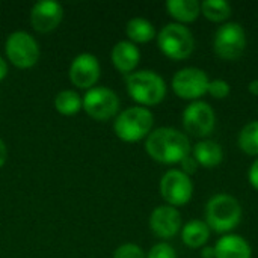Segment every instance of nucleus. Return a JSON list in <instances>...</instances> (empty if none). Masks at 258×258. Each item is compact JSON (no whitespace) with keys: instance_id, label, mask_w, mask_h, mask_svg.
I'll use <instances>...</instances> for the list:
<instances>
[{"instance_id":"obj_11","label":"nucleus","mask_w":258,"mask_h":258,"mask_svg":"<svg viewBox=\"0 0 258 258\" xmlns=\"http://www.w3.org/2000/svg\"><path fill=\"white\" fill-rule=\"evenodd\" d=\"M83 109L91 118L97 121H107L118 113L119 98L112 89L95 86L88 89V92L85 94Z\"/></svg>"},{"instance_id":"obj_24","label":"nucleus","mask_w":258,"mask_h":258,"mask_svg":"<svg viewBox=\"0 0 258 258\" xmlns=\"http://www.w3.org/2000/svg\"><path fill=\"white\" fill-rule=\"evenodd\" d=\"M230 92H231V86H230V83L227 80H224V79H213V80H210L207 94L212 95L213 98L224 100V98H227L230 95Z\"/></svg>"},{"instance_id":"obj_8","label":"nucleus","mask_w":258,"mask_h":258,"mask_svg":"<svg viewBox=\"0 0 258 258\" xmlns=\"http://www.w3.org/2000/svg\"><path fill=\"white\" fill-rule=\"evenodd\" d=\"M183 128L194 138L207 139L216 127V113L213 107L203 101H192L186 106L181 116Z\"/></svg>"},{"instance_id":"obj_23","label":"nucleus","mask_w":258,"mask_h":258,"mask_svg":"<svg viewBox=\"0 0 258 258\" xmlns=\"http://www.w3.org/2000/svg\"><path fill=\"white\" fill-rule=\"evenodd\" d=\"M240 150L248 156H258V121L248 122L237 136Z\"/></svg>"},{"instance_id":"obj_25","label":"nucleus","mask_w":258,"mask_h":258,"mask_svg":"<svg viewBox=\"0 0 258 258\" xmlns=\"http://www.w3.org/2000/svg\"><path fill=\"white\" fill-rule=\"evenodd\" d=\"M113 258H147V254L141 246L135 243H125L115 251Z\"/></svg>"},{"instance_id":"obj_4","label":"nucleus","mask_w":258,"mask_h":258,"mask_svg":"<svg viewBox=\"0 0 258 258\" xmlns=\"http://www.w3.org/2000/svg\"><path fill=\"white\" fill-rule=\"evenodd\" d=\"M153 125L154 115L151 110L142 106H133L116 116L113 130L124 142H139L153 132Z\"/></svg>"},{"instance_id":"obj_13","label":"nucleus","mask_w":258,"mask_h":258,"mask_svg":"<svg viewBox=\"0 0 258 258\" xmlns=\"http://www.w3.org/2000/svg\"><path fill=\"white\" fill-rule=\"evenodd\" d=\"M100 62L91 53H82L70 65V80L82 89H91L100 79Z\"/></svg>"},{"instance_id":"obj_10","label":"nucleus","mask_w":258,"mask_h":258,"mask_svg":"<svg viewBox=\"0 0 258 258\" xmlns=\"http://www.w3.org/2000/svg\"><path fill=\"white\" fill-rule=\"evenodd\" d=\"M160 195L168 206H186L194 195V183L189 175L180 169H171L160 180Z\"/></svg>"},{"instance_id":"obj_14","label":"nucleus","mask_w":258,"mask_h":258,"mask_svg":"<svg viewBox=\"0 0 258 258\" xmlns=\"http://www.w3.org/2000/svg\"><path fill=\"white\" fill-rule=\"evenodd\" d=\"M63 17V9L57 2L53 0H42L32 6L30 11V21L36 32L47 33L54 30Z\"/></svg>"},{"instance_id":"obj_19","label":"nucleus","mask_w":258,"mask_h":258,"mask_svg":"<svg viewBox=\"0 0 258 258\" xmlns=\"http://www.w3.org/2000/svg\"><path fill=\"white\" fill-rule=\"evenodd\" d=\"M166 9L178 24L194 23L201 15V3L197 0H168Z\"/></svg>"},{"instance_id":"obj_20","label":"nucleus","mask_w":258,"mask_h":258,"mask_svg":"<svg viewBox=\"0 0 258 258\" xmlns=\"http://www.w3.org/2000/svg\"><path fill=\"white\" fill-rule=\"evenodd\" d=\"M125 33L133 44H145V42L153 41L157 36L156 27L153 26V23L142 17L132 18L125 26Z\"/></svg>"},{"instance_id":"obj_29","label":"nucleus","mask_w":258,"mask_h":258,"mask_svg":"<svg viewBox=\"0 0 258 258\" xmlns=\"http://www.w3.org/2000/svg\"><path fill=\"white\" fill-rule=\"evenodd\" d=\"M6 159H8V148H6L3 139H0V168L5 165Z\"/></svg>"},{"instance_id":"obj_2","label":"nucleus","mask_w":258,"mask_h":258,"mask_svg":"<svg viewBox=\"0 0 258 258\" xmlns=\"http://www.w3.org/2000/svg\"><path fill=\"white\" fill-rule=\"evenodd\" d=\"M242 221V206L230 194H216L206 204V224L219 234H230Z\"/></svg>"},{"instance_id":"obj_17","label":"nucleus","mask_w":258,"mask_h":258,"mask_svg":"<svg viewBox=\"0 0 258 258\" xmlns=\"http://www.w3.org/2000/svg\"><path fill=\"white\" fill-rule=\"evenodd\" d=\"M192 156L200 166L207 168V169L219 166L224 160L222 147L213 139L198 141L192 148Z\"/></svg>"},{"instance_id":"obj_6","label":"nucleus","mask_w":258,"mask_h":258,"mask_svg":"<svg viewBox=\"0 0 258 258\" xmlns=\"http://www.w3.org/2000/svg\"><path fill=\"white\" fill-rule=\"evenodd\" d=\"M246 32L240 23L227 21L215 33L213 48L222 60H237L246 48Z\"/></svg>"},{"instance_id":"obj_22","label":"nucleus","mask_w":258,"mask_h":258,"mask_svg":"<svg viewBox=\"0 0 258 258\" xmlns=\"http://www.w3.org/2000/svg\"><path fill=\"white\" fill-rule=\"evenodd\" d=\"M233 8L227 0H206L201 3V14L212 23H227Z\"/></svg>"},{"instance_id":"obj_9","label":"nucleus","mask_w":258,"mask_h":258,"mask_svg":"<svg viewBox=\"0 0 258 258\" xmlns=\"http://www.w3.org/2000/svg\"><path fill=\"white\" fill-rule=\"evenodd\" d=\"M6 56L17 68H32L39 59V45L36 39L23 30L11 33L6 39Z\"/></svg>"},{"instance_id":"obj_5","label":"nucleus","mask_w":258,"mask_h":258,"mask_svg":"<svg viewBox=\"0 0 258 258\" xmlns=\"http://www.w3.org/2000/svg\"><path fill=\"white\" fill-rule=\"evenodd\" d=\"M157 45L160 51L172 60H184L190 57L195 48V38L184 24L168 23L157 33Z\"/></svg>"},{"instance_id":"obj_31","label":"nucleus","mask_w":258,"mask_h":258,"mask_svg":"<svg viewBox=\"0 0 258 258\" xmlns=\"http://www.w3.org/2000/svg\"><path fill=\"white\" fill-rule=\"evenodd\" d=\"M6 74H8V63L5 62L3 57H0V82L6 77Z\"/></svg>"},{"instance_id":"obj_26","label":"nucleus","mask_w":258,"mask_h":258,"mask_svg":"<svg viewBox=\"0 0 258 258\" xmlns=\"http://www.w3.org/2000/svg\"><path fill=\"white\" fill-rule=\"evenodd\" d=\"M147 258H177V252L169 243L160 242V243H156L150 249V252L147 254Z\"/></svg>"},{"instance_id":"obj_16","label":"nucleus","mask_w":258,"mask_h":258,"mask_svg":"<svg viewBox=\"0 0 258 258\" xmlns=\"http://www.w3.org/2000/svg\"><path fill=\"white\" fill-rule=\"evenodd\" d=\"M110 57L115 68L128 76L136 70L141 60V51L132 41H119L113 45Z\"/></svg>"},{"instance_id":"obj_1","label":"nucleus","mask_w":258,"mask_h":258,"mask_svg":"<svg viewBox=\"0 0 258 258\" xmlns=\"http://www.w3.org/2000/svg\"><path fill=\"white\" fill-rule=\"evenodd\" d=\"M145 151L159 163L175 165L192 153V147L183 132L174 127H159L147 136Z\"/></svg>"},{"instance_id":"obj_21","label":"nucleus","mask_w":258,"mask_h":258,"mask_svg":"<svg viewBox=\"0 0 258 258\" xmlns=\"http://www.w3.org/2000/svg\"><path fill=\"white\" fill-rule=\"evenodd\" d=\"M54 107L59 113L65 116H71L79 113L83 109V98L71 89L60 91L54 98Z\"/></svg>"},{"instance_id":"obj_30","label":"nucleus","mask_w":258,"mask_h":258,"mask_svg":"<svg viewBox=\"0 0 258 258\" xmlns=\"http://www.w3.org/2000/svg\"><path fill=\"white\" fill-rule=\"evenodd\" d=\"M201 257L203 258H215V248L213 246H203L201 248Z\"/></svg>"},{"instance_id":"obj_15","label":"nucleus","mask_w":258,"mask_h":258,"mask_svg":"<svg viewBox=\"0 0 258 258\" xmlns=\"http://www.w3.org/2000/svg\"><path fill=\"white\" fill-rule=\"evenodd\" d=\"M213 248L215 258H252L249 242L239 234H224Z\"/></svg>"},{"instance_id":"obj_3","label":"nucleus","mask_w":258,"mask_h":258,"mask_svg":"<svg viewBox=\"0 0 258 258\" xmlns=\"http://www.w3.org/2000/svg\"><path fill=\"white\" fill-rule=\"evenodd\" d=\"M128 95L142 107L156 106L166 97V82L151 70L133 71L125 79Z\"/></svg>"},{"instance_id":"obj_27","label":"nucleus","mask_w":258,"mask_h":258,"mask_svg":"<svg viewBox=\"0 0 258 258\" xmlns=\"http://www.w3.org/2000/svg\"><path fill=\"white\" fill-rule=\"evenodd\" d=\"M180 166H181V169L180 171H183L186 175H192V174H195L197 172V169H198V163H197V160L194 159V156L192 154H189L187 157H184L181 162H180Z\"/></svg>"},{"instance_id":"obj_18","label":"nucleus","mask_w":258,"mask_h":258,"mask_svg":"<svg viewBox=\"0 0 258 258\" xmlns=\"http://www.w3.org/2000/svg\"><path fill=\"white\" fill-rule=\"evenodd\" d=\"M210 233H212V230L206 224V221L194 219L183 225L181 240L187 248L198 249V248H203L207 245V242L210 239Z\"/></svg>"},{"instance_id":"obj_7","label":"nucleus","mask_w":258,"mask_h":258,"mask_svg":"<svg viewBox=\"0 0 258 258\" xmlns=\"http://www.w3.org/2000/svg\"><path fill=\"white\" fill-rule=\"evenodd\" d=\"M210 79L207 73L197 67H186L178 70L171 82L172 91L177 97L186 101H198L209 91Z\"/></svg>"},{"instance_id":"obj_12","label":"nucleus","mask_w":258,"mask_h":258,"mask_svg":"<svg viewBox=\"0 0 258 258\" xmlns=\"http://www.w3.org/2000/svg\"><path fill=\"white\" fill-rule=\"evenodd\" d=\"M150 228L154 236L159 239L168 240L175 237L183 225H181V215L172 206H159L153 210L150 216Z\"/></svg>"},{"instance_id":"obj_32","label":"nucleus","mask_w":258,"mask_h":258,"mask_svg":"<svg viewBox=\"0 0 258 258\" xmlns=\"http://www.w3.org/2000/svg\"><path fill=\"white\" fill-rule=\"evenodd\" d=\"M248 91H249L252 95L258 97V79L252 80V82H249V85H248Z\"/></svg>"},{"instance_id":"obj_28","label":"nucleus","mask_w":258,"mask_h":258,"mask_svg":"<svg viewBox=\"0 0 258 258\" xmlns=\"http://www.w3.org/2000/svg\"><path fill=\"white\" fill-rule=\"evenodd\" d=\"M248 180H249L251 186L255 190H258V157L252 162V165H251V168L248 171Z\"/></svg>"},{"instance_id":"obj_33","label":"nucleus","mask_w":258,"mask_h":258,"mask_svg":"<svg viewBox=\"0 0 258 258\" xmlns=\"http://www.w3.org/2000/svg\"><path fill=\"white\" fill-rule=\"evenodd\" d=\"M257 115H258V110H257Z\"/></svg>"}]
</instances>
